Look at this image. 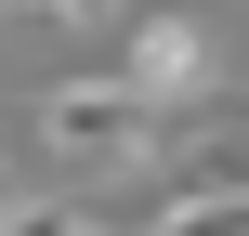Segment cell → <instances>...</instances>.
I'll return each mask as SVG.
<instances>
[{
	"label": "cell",
	"mask_w": 249,
	"mask_h": 236,
	"mask_svg": "<svg viewBox=\"0 0 249 236\" xmlns=\"http://www.w3.org/2000/svg\"><path fill=\"white\" fill-rule=\"evenodd\" d=\"M26 118H39V145H53L66 171H144V158H158V105H144L131 79H53Z\"/></svg>",
	"instance_id": "obj_1"
},
{
	"label": "cell",
	"mask_w": 249,
	"mask_h": 236,
	"mask_svg": "<svg viewBox=\"0 0 249 236\" xmlns=\"http://www.w3.org/2000/svg\"><path fill=\"white\" fill-rule=\"evenodd\" d=\"M0 223H13V184H0Z\"/></svg>",
	"instance_id": "obj_6"
},
{
	"label": "cell",
	"mask_w": 249,
	"mask_h": 236,
	"mask_svg": "<svg viewBox=\"0 0 249 236\" xmlns=\"http://www.w3.org/2000/svg\"><path fill=\"white\" fill-rule=\"evenodd\" d=\"M236 197H249V105H210V118L171 145L158 210H236Z\"/></svg>",
	"instance_id": "obj_2"
},
{
	"label": "cell",
	"mask_w": 249,
	"mask_h": 236,
	"mask_svg": "<svg viewBox=\"0 0 249 236\" xmlns=\"http://www.w3.org/2000/svg\"><path fill=\"white\" fill-rule=\"evenodd\" d=\"M26 13H66V26H79V13H118V0H26Z\"/></svg>",
	"instance_id": "obj_5"
},
{
	"label": "cell",
	"mask_w": 249,
	"mask_h": 236,
	"mask_svg": "<svg viewBox=\"0 0 249 236\" xmlns=\"http://www.w3.org/2000/svg\"><path fill=\"white\" fill-rule=\"evenodd\" d=\"M118 79H131L158 118H171V105H197V92H210V26H197V13H131Z\"/></svg>",
	"instance_id": "obj_3"
},
{
	"label": "cell",
	"mask_w": 249,
	"mask_h": 236,
	"mask_svg": "<svg viewBox=\"0 0 249 236\" xmlns=\"http://www.w3.org/2000/svg\"><path fill=\"white\" fill-rule=\"evenodd\" d=\"M0 236H92V223H79V210H13Z\"/></svg>",
	"instance_id": "obj_4"
}]
</instances>
